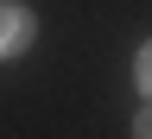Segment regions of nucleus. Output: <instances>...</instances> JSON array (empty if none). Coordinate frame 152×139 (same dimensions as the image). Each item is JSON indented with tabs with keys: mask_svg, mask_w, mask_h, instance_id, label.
Here are the masks:
<instances>
[{
	"mask_svg": "<svg viewBox=\"0 0 152 139\" xmlns=\"http://www.w3.org/2000/svg\"><path fill=\"white\" fill-rule=\"evenodd\" d=\"M133 133H146V139H152V108L140 114V120H133Z\"/></svg>",
	"mask_w": 152,
	"mask_h": 139,
	"instance_id": "3",
	"label": "nucleus"
},
{
	"mask_svg": "<svg viewBox=\"0 0 152 139\" xmlns=\"http://www.w3.org/2000/svg\"><path fill=\"white\" fill-rule=\"evenodd\" d=\"M133 76H140V89H146V95H152V44H146V51H140V63H133Z\"/></svg>",
	"mask_w": 152,
	"mask_h": 139,
	"instance_id": "2",
	"label": "nucleus"
},
{
	"mask_svg": "<svg viewBox=\"0 0 152 139\" xmlns=\"http://www.w3.org/2000/svg\"><path fill=\"white\" fill-rule=\"evenodd\" d=\"M26 38H32V13H26V7H0V57L19 51Z\"/></svg>",
	"mask_w": 152,
	"mask_h": 139,
	"instance_id": "1",
	"label": "nucleus"
}]
</instances>
